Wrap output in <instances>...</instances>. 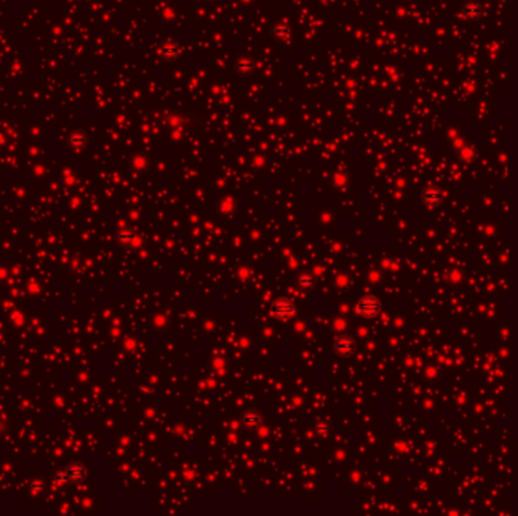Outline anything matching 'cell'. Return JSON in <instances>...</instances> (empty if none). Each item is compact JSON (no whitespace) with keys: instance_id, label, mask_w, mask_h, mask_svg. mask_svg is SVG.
I'll return each mask as SVG.
<instances>
[{"instance_id":"5","label":"cell","mask_w":518,"mask_h":516,"mask_svg":"<svg viewBox=\"0 0 518 516\" xmlns=\"http://www.w3.org/2000/svg\"><path fill=\"white\" fill-rule=\"evenodd\" d=\"M444 200V193L437 185H429L421 191V202L427 208H438Z\"/></svg>"},{"instance_id":"3","label":"cell","mask_w":518,"mask_h":516,"mask_svg":"<svg viewBox=\"0 0 518 516\" xmlns=\"http://www.w3.org/2000/svg\"><path fill=\"white\" fill-rule=\"evenodd\" d=\"M85 477H86V469L82 465H73V466H68L67 469L58 471L55 474V481L58 484H65V483L80 481Z\"/></svg>"},{"instance_id":"17","label":"cell","mask_w":518,"mask_h":516,"mask_svg":"<svg viewBox=\"0 0 518 516\" xmlns=\"http://www.w3.org/2000/svg\"><path fill=\"white\" fill-rule=\"evenodd\" d=\"M315 433L317 435H326L327 432H329V422H326V421H321V422H318V424H315Z\"/></svg>"},{"instance_id":"11","label":"cell","mask_w":518,"mask_h":516,"mask_svg":"<svg viewBox=\"0 0 518 516\" xmlns=\"http://www.w3.org/2000/svg\"><path fill=\"white\" fill-rule=\"evenodd\" d=\"M272 34L276 40H288L291 37V26L287 22H278L272 28Z\"/></svg>"},{"instance_id":"1","label":"cell","mask_w":518,"mask_h":516,"mask_svg":"<svg viewBox=\"0 0 518 516\" xmlns=\"http://www.w3.org/2000/svg\"><path fill=\"white\" fill-rule=\"evenodd\" d=\"M355 309L364 318H376L382 312V303L374 295H362L356 301Z\"/></svg>"},{"instance_id":"2","label":"cell","mask_w":518,"mask_h":516,"mask_svg":"<svg viewBox=\"0 0 518 516\" xmlns=\"http://www.w3.org/2000/svg\"><path fill=\"white\" fill-rule=\"evenodd\" d=\"M297 312L296 304L290 298H276L270 306V313L273 318L279 321H288L291 319Z\"/></svg>"},{"instance_id":"14","label":"cell","mask_w":518,"mask_h":516,"mask_svg":"<svg viewBox=\"0 0 518 516\" xmlns=\"http://www.w3.org/2000/svg\"><path fill=\"white\" fill-rule=\"evenodd\" d=\"M352 285V279L349 274H345V273H338L335 277H333V286L336 289H347L349 286Z\"/></svg>"},{"instance_id":"16","label":"cell","mask_w":518,"mask_h":516,"mask_svg":"<svg viewBox=\"0 0 518 516\" xmlns=\"http://www.w3.org/2000/svg\"><path fill=\"white\" fill-rule=\"evenodd\" d=\"M477 156V151L473 145H464L459 150V157L461 160H473Z\"/></svg>"},{"instance_id":"13","label":"cell","mask_w":518,"mask_h":516,"mask_svg":"<svg viewBox=\"0 0 518 516\" xmlns=\"http://www.w3.org/2000/svg\"><path fill=\"white\" fill-rule=\"evenodd\" d=\"M349 327H350V322H349L347 318H344V316H336V318H333L332 322H330V328H332V331L336 333V334L345 333V331L349 330Z\"/></svg>"},{"instance_id":"18","label":"cell","mask_w":518,"mask_h":516,"mask_svg":"<svg viewBox=\"0 0 518 516\" xmlns=\"http://www.w3.org/2000/svg\"><path fill=\"white\" fill-rule=\"evenodd\" d=\"M44 481H41V480H38V481H35L34 484H32V490H35V492H40V490H43L44 489Z\"/></svg>"},{"instance_id":"12","label":"cell","mask_w":518,"mask_h":516,"mask_svg":"<svg viewBox=\"0 0 518 516\" xmlns=\"http://www.w3.org/2000/svg\"><path fill=\"white\" fill-rule=\"evenodd\" d=\"M235 68L239 74H250L254 70V62L251 58L248 56H241L238 58V61L235 62Z\"/></svg>"},{"instance_id":"15","label":"cell","mask_w":518,"mask_h":516,"mask_svg":"<svg viewBox=\"0 0 518 516\" xmlns=\"http://www.w3.org/2000/svg\"><path fill=\"white\" fill-rule=\"evenodd\" d=\"M349 182H350V178H349V175H345V173H335L332 176V184L336 188H339V190L347 188Z\"/></svg>"},{"instance_id":"8","label":"cell","mask_w":518,"mask_h":516,"mask_svg":"<svg viewBox=\"0 0 518 516\" xmlns=\"http://www.w3.org/2000/svg\"><path fill=\"white\" fill-rule=\"evenodd\" d=\"M159 53L164 59H176L182 53V49L178 41L175 40H165L159 49Z\"/></svg>"},{"instance_id":"6","label":"cell","mask_w":518,"mask_h":516,"mask_svg":"<svg viewBox=\"0 0 518 516\" xmlns=\"http://www.w3.org/2000/svg\"><path fill=\"white\" fill-rule=\"evenodd\" d=\"M461 14L465 20L477 22L483 16V7L480 2H476V0H467L461 7Z\"/></svg>"},{"instance_id":"9","label":"cell","mask_w":518,"mask_h":516,"mask_svg":"<svg viewBox=\"0 0 518 516\" xmlns=\"http://www.w3.org/2000/svg\"><path fill=\"white\" fill-rule=\"evenodd\" d=\"M241 422H242V425L247 427V428H257L259 425L263 424V418H261V415H259L256 410L250 409V410H245V412L242 413Z\"/></svg>"},{"instance_id":"4","label":"cell","mask_w":518,"mask_h":516,"mask_svg":"<svg viewBox=\"0 0 518 516\" xmlns=\"http://www.w3.org/2000/svg\"><path fill=\"white\" fill-rule=\"evenodd\" d=\"M333 350L341 358H350L356 350V340L349 334H339L333 340Z\"/></svg>"},{"instance_id":"10","label":"cell","mask_w":518,"mask_h":516,"mask_svg":"<svg viewBox=\"0 0 518 516\" xmlns=\"http://www.w3.org/2000/svg\"><path fill=\"white\" fill-rule=\"evenodd\" d=\"M315 282H317L315 274L306 273V271L297 274V277H296V285H297V288H299L300 291H309V289H312V288L315 286Z\"/></svg>"},{"instance_id":"7","label":"cell","mask_w":518,"mask_h":516,"mask_svg":"<svg viewBox=\"0 0 518 516\" xmlns=\"http://www.w3.org/2000/svg\"><path fill=\"white\" fill-rule=\"evenodd\" d=\"M117 241L123 245H127L131 248H141L144 245V238L137 235L132 230H120L117 233Z\"/></svg>"}]
</instances>
